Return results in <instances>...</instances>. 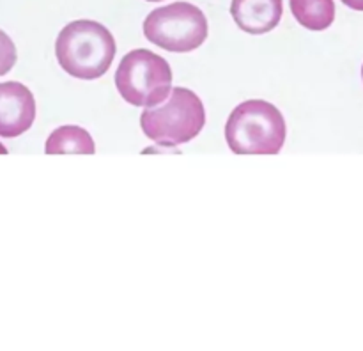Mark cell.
Returning <instances> with one entry per match:
<instances>
[{"mask_svg": "<svg viewBox=\"0 0 363 351\" xmlns=\"http://www.w3.org/2000/svg\"><path fill=\"white\" fill-rule=\"evenodd\" d=\"M117 46L105 25L94 20H77L59 32L55 57L69 77L96 80L110 69Z\"/></svg>", "mask_w": 363, "mask_h": 351, "instance_id": "cell-1", "label": "cell"}, {"mask_svg": "<svg viewBox=\"0 0 363 351\" xmlns=\"http://www.w3.org/2000/svg\"><path fill=\"white\" fill-rule=\"evenodd\" d=\"M282 112L264 99H248L233 110L225 124V140L236 155H277L286 144Z\"/></svg>", "mask_w": 363, "mask_h": 351, "instance_id": "cell-2", "label": "cell"}, {"mask_svg": "<svg viewBox=\"0 0 363 351\" xmlns=\"http://www.w3.org/2000/svg\"><path fill=\"white\" fill-rule=\"evenodd\" d=\"M204 124V105L186 87H172L165 101L147 106L140 116V128L145 137L167 147L194 140Z\"/></svg>", "mask_w": 363, "mask_h": 351, "instance_id": "cell-3", "label": "cell"}, {"mask_svg": "<svg viewBox=\"0 0 363 351\" xmlns=\"http://www.w3.org/2000/svg\"><path fill=\"white\" fill-rule=\"evenodd\" d=\"M121 98L133 106H155L165 101L172 89V69L163 57L138 48L123 57L116 71Z\"/></svg>", "mask_w": 363, "mask_h": 351, "instance_id": "cell-4", "label": "cell"}, {"mask_svg": "<svg viewBox=\"0 0 363 351\" xmlns=\"http://www.w3.org/2000/svg\"><path fill=\"white\" fill-rule=\"evenodd\" d=\"M208 30L204 13L190 2H174L158 7L144 20L147 41L174 53L197 50L208 38Z\"/></svg>", "mask_w": 363, "mask_h": 351, "instance_id": "cell-5", "label": "cell"}, {"mask_svg": "<svg viewBox=\"0 0 363 351\" xmlns=\"http://www.w3.org/2000/svg\"><path fill=\"white\" fill-rule=\"evenodd\" d=\"M35 119V99L20 82L0 84V137L14 138L30 130Z\"/></svg>", "mask_w": 363, "mask_h": 351, "instance_id": "cell-6", "label": "cell"}, {"mask_svg": "<svg viewBox=\"0 0 363 351\" xmlns=\"http://www.w3.org/2000/svg\"><path fill=\"white\" fill-rule=\"evenodd\" d=\"M230 14L247 34H268L282 20L284 4L282 0H233Z\"/></svg>", "mask_w": 363, "mask_h": 351, "instance_id": "cell-7", "label": "cell"}, {"mask_svg": "<svg viewBox=\"0 0 363 351\" xmlns=\"http://www.w3.org/2000/svg\"><path fill=\"white\" fill-rule=\"evenodd\" d=\"M46 155H94L91 133L80 126H60L46 140Z\"/></svg>", "mask_w": 363, "mask_h": 351, "instance_id": "cell-8", "label": "cell"}, {"mask_svg": "<svg viewBox=\"0 0 363 351\" xmlns=\"http://www.w3.org/2000/svg\"><path fill=\"white\" fill-rule=\"evenodd\" d=\"M289 6L298 23L308 30H326L335 20L333 0H289Z\"/></svg>", "mask_w": 363, "mask_h": 351, "instance_id": "cell-9", "label": "cell"}, {"mask_svg": "<svg viewBox=\"0 0 363 351\" xmlns=\"http://www.w3.org/2000/svg\"><path fill=\"white\" fill-rule=\"evenodd\" d=\"M16 46H14L13 39L0 30V77L9 73L13 66L16 64Z\"/></svg>", "mask_w": 363, "mask_h": 351, "instance_id": "cell-10", "label": "cell"}, {"mask_svg": "<svg viewBox=\"0 0 363 351\" xmlns=\"http://www.w3.org/2000/svg\"><path fill=\"white\" fill-rule=\"evenodd\" d=\"M340 2L350 7V9L363 11V0H340Z\"/></svg>", "mask_w": 363, "mask_h": 351, "instance_id": "cell-11", "label": "cell"}, {"mask_svg": "<svg viewBox=\"0 0 363 351\" xmlns=\"http://www.w3.org/2000/svg\"><path fill=\"white\" fill-rule=\"evenodd\" d=\"M0 155H7V149L4 144H0Z\"/></svg>", "mask_w": 363, "mask_h": 351, "instance_id": "cell-12", "label": "cell"}, {"mask_svg": "<svg viewBox=\"0 0 363 351\" xmlns=\"http://www.w3.org/2000/svg\"><path fill=\"white\" fill-rule=\"evenodd\" d=\"M147 2H163V0H147Z\"/></svg>", "mask_w": 363, "mask_h": 351, "instance_id": "cell-13", "label": "cell"}, {"mask_svg": "<svg viewBox=\"0 0 363 351\" xmlns=\"http://www.w3.org/2000/svg\"><path fill=\"white\" fill-rule=\"evenodd\" d=\"M362 80H363V66H362Z\"/></svg>", "mask_w": 363, "mask_h": 351, "instance_id": "cell-14", "label": "cell"}]
</instances>
